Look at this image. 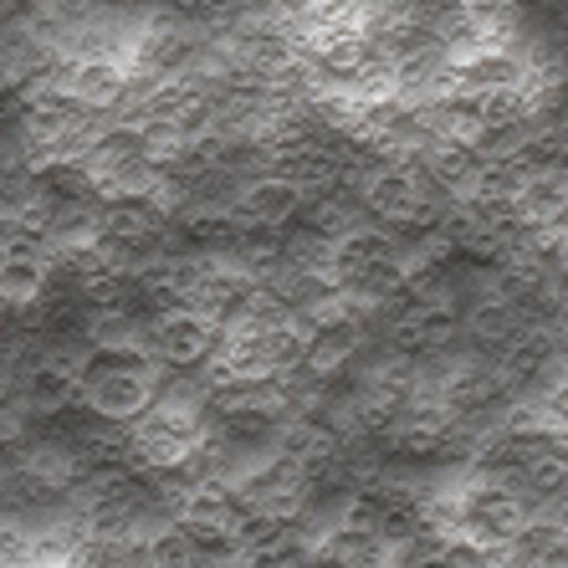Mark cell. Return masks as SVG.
Masks as SVG:
<instances>
[{
  "instance_id": "obj_7",
  "label": "cell",
  "mask_w": 568,
  "mask_h": 568,
  "mask_svg": "<svg viewBox=\"0 0 568 568\" xmlns=\"http://www.w3.org/2000/svg\"><path fill=\"white\" fill-rule=\"evenodd\" d=\"M57 277V262H52V246H16V252H0V303L21 313V307H37L47 297Z\"/></svg>"
},
{
  "instance_id": "obj_1",
  "label": "cell",
  "mask_w": 568,
  "mask_h": 568,
  "mask_svg": "<svg viewBox=\"0 0 568 568\" xmlns=\"http://www.w3.org/2000/svg\"><path fill=\"white\" fill-rule=\"evenodd\" d=\"M164 379V358L149 348H93L82 364V399L108 420H133L144 415Z\"/></svg>"
},
{
  "instance_id": "obj_2",
  "label": "cell",
  "mask_w": 568,
  "mask_h": 568,
  "mask_svg": "<svg viewBox=\"0 0 568 568\" xmlns=\"http://www.w3.org/2000/svg\"><path fill=\"white\" fill-rule=\"evenodd\" d=\"M532 517H538L532 497H523V491L507 487V481H491V476L471 481V487L456 497V528H462L471 542L491 548L497 564H507V548H513L517 532L528 528Z\"/></svg>"
},
{
  "instance_id": "obj_3",
  "label": "cell",
  "mask_w": 568,
  "mask_h": 568,
  "mask_svg": "<svg viewBox=\"0 0 568 568\" xmlns=\"http://www.w3.org/2000/svg\"><path fill=\"white\" fill-rule=\"evenodd\" d=\"M205 436H211V415L180 410V405H164V399H154L144 415H133V420H129L133 456H139V466H144V471L180 466Z\"/></svg>"
},
{
  "instance_id": "obj_9",
  "label": "cell",
  "mask_w": 568,
  "mask_h": 568,
  "mask_svg": "<svg viewBox=\"0 0 568 568\" xmlns=\"http://www.w3.org/2000/svg\"><path fill=\"white\" fill-rule=\"evenodd\" d=\"M507 564L568 568V523H558V517H532L528 528L517 532L513 548H507Z\"/></svg>"
},
{
  "instance_id": "obj_5",
  "label": "cell",
  "mask_w": 568,
  "mask_h": 568,
  "mask_svg": "<svg viewBox=\"0 0 568 568\" xmlns=\"http://www.w3.org/2000/svg\"><path fill=\"white\" fill-rule=\"evenodd\" d=\"M303 205H307L303 190L292 185L282 170H272L241 185V195L231 200V225L236 231H282V225L303 215Z\"/></svg>"
},
{
  "instance_id": "obj_4",
  "label": "cell",
  "mask_w": 568,
  "mask_h": 568,
  "mask_svg": "<svg viewBox=\"0 0 568 568\" xmlns=\"http://www.w3.org/2000/svg\"><path fill=\"white\" fill-rule=\"evenodd\" d=\"M215 344H221V328L200 307H170L149 323V354H159L174 369H200L215 354Z\"/></svg>"
},
{
  "instance_id": "obj_8",
  "label": "cell",
  "mask_w": 568,
  "mask_h": 568,
  "mask_svg": "<svg viewBox=\"0 0 568 568\" xmlns=\"http://www.w3.org/2000/svg\"><path fill=\"white\" fill-rule=\"evenodd\" d=\"M129 82H133V67L123 57H78L67 88L93 113H119V103L129 98Z\"/></svg>"
},
{
  "instance_id": "obj_6",
  "label": "cell",
  "mask_w": 568,
  "mask_h": 568,
  "mask_svg": "<svg viewBox=\"0 0 568 568\" xmlns=\"http://www.w3.org/2000/svg\"><path fill=\"white\" fill-rule=\"evenodd\" d=\"M16 399L41 420H57L67 410H82V369L62 358H37L31 369L16 374Z\"/></svg>"
}]
</instances>
